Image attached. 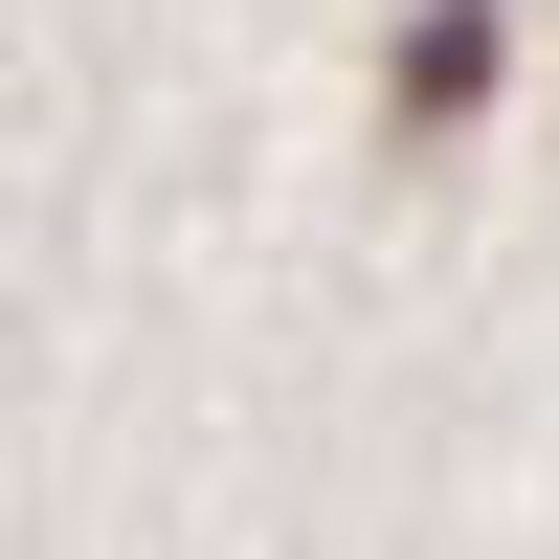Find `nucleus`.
Segmentation results:
<instances>
[{
	"label": "nucleus",
	"instance_id": "obj_1",
	"mask_svg": "<svg viewBox=\"0 0 559 559\" xmlns=\"http://www.w3.org/2000/svg\"><path fill=\"white\" fill-rule=\"evenodd\" d=\"M492 45H515V0H426V23H403V134H471L492 112Z\"/></svg>",
	"mask_w": 559,
	"mask_h": 559
}]
</instances>
